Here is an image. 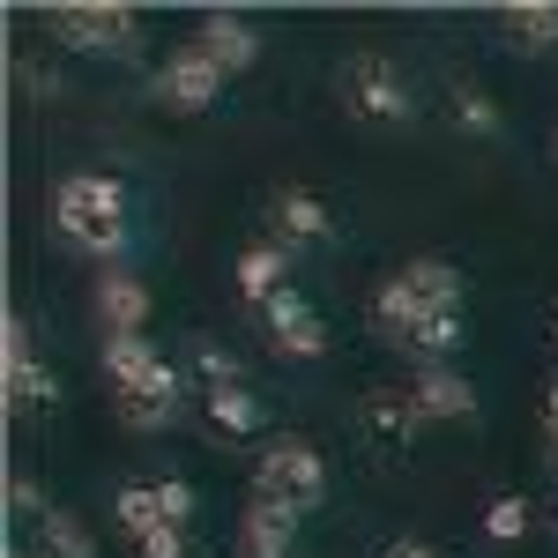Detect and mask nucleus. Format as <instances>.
Listing matches in <instances>:
<instances>
[{
	"instance_id": "obj_1",
	"label": "nucleus",
	"mask_w": 558,
	"mask_h": 558,
	"mask_svg": "<svg viewBox=\"0 0 558 558\" xmlns=\"http://www.w3.org/2000/svg\"><path fill=\"white\" fill-rule=\"evenodd\" d=\"M336 97H343L350 120H365V128H402L410 120V83H402V68L387 52H350L343 75H336Z\"/></svg>"
},
{
	"instance_id": "obj_2",
	"label": "nucleus",
	"mask_w": 558,
	"mask_h": 558,
	"mask_svg": "<svg viewBox=\"0 0 558 558\" xmlns=\"http://www.w3.org/2000/svg\"><path fill=\"white\" fill-rule=\"evenodd\" d=\"M254 492L276 499V507H291V514L320 507V499H328V462H320V447H313V439H268L260 462H254Z\"/></svg>"
},
{
	"instance_id": "obj_3",
	"label": "nucleus",
	"mask_w": 558,
	"mask_h": 558,
	"mask_svg": "<svg viewBox=\"0 0 558 558\" xmlns=\"http://www.w3.org/2000/svg\"><path fill=\"white\" fill-rule=\"evenodd\" d=\"M52 23L75 52H112V60H128L134 31H142L128 0H68V8H52Z\"/></svg>"
},
{
	"instance_id": "obj_4",
	"label": "nucleus",
	"mask_w": 558,
	"mask_h": 558,
	"mask_svg": "<svg viewBox=\"0 0 558 558\" xmlns=\"http://www.w3.org/2000/svg\"><path fill=\"white\" fill-rule=\"evenodd\" d=\"M216 97H223V68H216L202 45H179L172 60L157 68V105L165 112H209Z\"/></svg>"
},
{
	"instance_id": "obj_5",
	"label": "nucleus",
	"mask_w": 558,
	"mask_h": 558,
	"mask_svg": "<svg viewBox=\"0 0 558 558\" xmlns=\"http://www.w3.org/2000/svg\"><path fill=\"white\" fill-rule=\"evenodd\" d=\"M52 216H60V223H120V216H128V186L112 172H75V179H60Z\"/></svg>"
},
{
	"instance_id": "obj_6",
	"label": "nucleus",
	"mask_w": 558,
	"mask_h": 558,
	"mask_svg": "<svg viewBox=\"0 0 558 558\" xmlns=\"http://www.w3.org/2000/svg\"><path fill=\"white\" fill-rule=\"evenodd\" d=\"M194 45L209 52L223 75H246V68L260 60V31L246 23V15H231V8H209V15H202V31H194Z\"/></svg>"
},
{
	"instance_id": "obj_7",
	"label": "nucleus",
	"mask_w": 558,
	"mask_h": 558,
	"mask_svg": "<svg viewBox=\"0 0 558 558\" xmlns=\"http://www.w3.org/2000/svg\"><path fill=\"white\" fill-rule=\"evenodd\" d=\"M260 313H268V336H276L283 357H320V350H328V320H320L299 291H276Z\"/></svg>"
},
{
	"instance_id": "obj_8",
	"label": "nucleus",
	"mask_w": 558,
	"mask_h": 558,
	"mask_svg": "<svg viewBox=\"0 0 558 558\" xmlns=\"http://www.w3.org/2000/svg\"><path fill=\"white\" fill-rule=\"evenodd\" d=\"M172 417H179V373L172 365H157L149 380L120 387V425L128 432H165Z\"/></svg>"
},
{
	"instance_id": "obj_9",
	"label": "nucleus",
	"mask_w": 558,
	"mask_h": 558,
	"mask_svg": "<svg viewBox=\"0 0 558 558\" xmlns=\"http://www.w3.org/2000/svg\"><path fill=\"white\" fill-rule=\"evenodd\" d=\"M410 402H417V417L425 425H454V417H476V387L454 373V365H425L417 387H410Z\"/></svg>"
},
{
	"instance_id": "obj_10",
	"label": "nucleus",
	"mask_w": 558,
	"mask_h": 558,
	"mask_svg": "<svg viewBox=\"0 0 558 558\" xmlns=\"http://www.w3.org/2000/svg\"><path fill=\"white\" fill-rule=\"evenodd\" d=\"M291 544H299V514L254 492V507H246V521H239V551L246 558H291Z\"/></svg>"
},
{
	"instance_id": "obj_11",
	"label": "nucleus",
	"mask_w": 558,
	"mask_h": 558,
	"mask_svg": "<svg viewBox=\"0 0 558 558\" xmlns=\"http://www.w3.org/2000/svg\"><path fill=\"white\" fill-rule=\"evenodd\" d=\"M97 320H105L112 336H142V328H149V283L128 276V268H112V276L97 283Z\"/></svg>"
},
{
	"instance_id": "obj_12",
	"label": "nucleus",
	"mask_w": 558,
	"mask_h": 558,
	"mask_svg": "<svg viewBox=\"0 0 558 558\" xmlns=\"http://www.w3.org/2000/svg\"><path fill=\"white\" fill-rule=\"evenodd\" d=\"M432 305L417 299V291H410V283H402V276H387L380 291H373V328H380L387 343H410V336H417V320H425Z\"/></svg>"
},
{
	"instance_id": "obj_13",
	"label": "nucleus",
	"mask_w": 558,
	"mask_h": 558,
	"mask_svg": "<svg viewBox=\"0 0 558 558\" xmlns=\"http://www.w3.org/2000/svg\"><path fill=\"white\" fill-rule=\"evenodd\" d=\"M276 291H291V246H246L239 254V299L268 305Z\"/></svg>"
},
{
	"instance_id": "obj_14",
	"label": "nucleus",
	"mask_w": 558,
	"mask_h": 558,
	"mask_svg": "<svg viewBox=\"0 0 558 558\" xmlns=\"http://www.w3.org/2000/svg\"><path fill=\"white\" fill-rule=\"evenodd\" d=\"M395 276H402V283H410V291H417L425 305H462V268H454V260L417 254V260H402Z\"/></svg>"
},
{
	"instance_id": "obj_15",
	"label": "nucleus",
	"mask_w": 558,
	"mask_h": 558,
	"mask_svg": "<svg viewBox=\"0 0 558 558\" xmlns=\"http://www.w3.org/2000/svg\"><path fill=\"white\" fill-rule=\"evenodd\" d=\"M276 223H283V246H299V239H328V202L305 194V186H283V194H276Z\"/></svg>"
},
{
	"instance_id": "obj_16",
	"label": "nucleus",
	"mask_w": 558,
	"mask_h": 558,
	"mask_svg": "<svg viewBox=\"0 0 558 558\" xmlns=\"http://www.w3.org/2000/svg\"><path fill=\"white\" fill-rule=\"evenodd\" d=\"M209 425L246 439V432L268 425V410H260V395H246V387H209Z\"/></svg>"
},
{
	"instance_id": "obj_17",
	"label": "nucleus",
	"mask_w": 558,
	"mask_h": 558,
	"mask_svg": "<svg viewBox=\"0 0 558 558\" xmlns=\"http://www.w3.org/2000/svg\"><path fill=\"white\" fill-rule=\"evenodd\" d=\"M507 31L521 52H551L558 45V0H514L507 8Z\"/></svg>"
},
{
	"instance_id": "obj_18",
	"label": "nucleus",
	"mask_w": 558,
	"mask_h": 558,
	"mask_svg": "<svg viewBox=\"0 0 558 558\" xmlns=\"http://www.w3.org/2000/svg\"><path fill=\"white\" fill-rule=\"evenodd\" d=\"M165 357L149 350V336H112L105 343V373H112V387H134V380H149Z\"/></svg>"
},
{
	"instance_id": "obj_19",
	"label": "nucleus",
	"mask_w": 558,
	"mask_h": 558,
	"mask_svg": "<svg viewBox=\"0 0 558 558\" xmlns=\"http://www.w3.org/2000/svg\"><path fill=\"white\" fill-rule=\"evenodd\" d=\"M462 336H470V320H462V305H432L425 320H417V336H410V350H425L432 365H439V357H447V350L462 343Z\"/></svg>"
},
{
	"instance_id": "obj_20",
	"label": "nucleus",
	"mask_w": 558,
	"mask_h": 558,
	"mask_svg": "<svg viewBox=\"0 0 558 558\" xmlns=\"http://www.w3.org/2000/svg\"><path fill=\"white\" fill-rule=\"evenodd\" d=\"M112 521L128 529L134 544H142L149 529H165V499H157V484H128V492L112 499Z\"/></svg>"
},
{
	"instance_id": "obj_21",
	"label": "nucleus",
	"mask_w": 558,
	"mask_h": 558,
	"mask_svg": "<svg viewBox=\"0 0 558 558\" xmlns=\"http://www.w3.org/2000/svg\"><path fill=\"white\" fill-rule=\"evenodd\" d=\"M45 402H60V387H52V373H45L38 357L8 365V410H45Z\"/></svg>"
},
{
	"instance_id": "obj_22",
	"label": "nucleus",
	"mask_w": 558,
	"mask_h": 558,
	"mask_svg": "<svg viewBox=\"0 0 558 558\" xmlns=\"http://www.w3.org/2000/svg\"><path fill=\"white\" fill-rule=\"evenodd\" d=\"M45 558H97V536H89L68 507H52V514H45Z\"/></svg>"
},
{
	"instance_id": "obj_23",
	"label": "nucleus",
	"mask_w": 558,
	"mask_h": 558,
	"mask_svg": "<svg viewBox=\"0 0 558 558\" xmlns=\"http://www.w3.org/2000/svg\"><path fill=\"white\" fill-rule=\"evenodd\" d=\"M365 425L387 432V439H410L425 417H417V402H410V395H365Z\"/></svg>"
},
{
	"instance_id": "obj_24",
	"label": "nucleus",
	"mask_w": 558,
	"mask_h": 558,
	"mask_svg": "<svg viewBox=\"0 0 558 558\" xmlns=\"http://www.w3.org/2000/svg\"><path fill=\"white\" fill-rule=\"evenodd\" d=\"M60 239H68L75 254H89V260H112L120 246H128V223H60Z\"/></svg>"
},
{
	"instance_id": "obj_25",
	"label": "nucleus",
	"mask_w": 558,
	"mask_h": 558,
	"mask_svg": "<svg viewBox=\"0 0 558 558\" xmlns=\"http://www.w3.org/2000/svg\"><path fill=\"white\" fill-rule=\"evenodd\" d=\"M484 536H492V544H521V536H529V499H521V492L492 499V507H484Z\"/></svg>"
},
{
	"instance_id": "obj_26",
	"label": "nucleus",
	"mask_w": 558,
	"mask_h": 558,
	"mask_svg": "<svg viewBox=\"0 0 558 558\" xmlns=\"http://www.w3.org/2000/svg\"><path fill=\"white\" fill-rule=\"evenodd\" d=\"M454 120H462L470 134H499V128H507V120H499V105H492L484 89H462V97H454Z\"/></svg>"
},
{
	"instance_id": "obj_27",
	"label": "nucleus",
	"mask_w": 558,
	"mask_h": 558,
	"mask_svg": "<svg viewBox=\"0 0 558 558\" xmlns=\"http://www.w3.org/2000/svg\"><path fill=\"white\" fill-rule=\"evenodd\" d=\"M194 365H202V380H209V387H239V357H231V350L194 343Z\"/></svg>"
},
{
	"instance_id": "obj_28",
	"label": "nucleus",
	"mask_w": 558,
	"mask_h": 558,
	"mask_svg": "<svg viewBox=\"0 0 558 558\" xmlns=\"http://www.w3.org/2000/svg\"><path fill=\"white\" fill-rule=\"evenodd\" d=\"M157 499H165V521H172V529H186V521H194V484L165 476V484H157Z\"/></svg>"
},
{
	"instance_id": "obj_29",
	"label": "nucleus",
	"mask_w": 558,
	"mask_h": 558,
	"mask_svg": "<svg viewBox=\"0 0 558 558\" xmlns=\"http://www.w3.org/2000/svg\"><path fill=\"white\" fill-rule=\"evenodd\" d=\"M134 551H142V558H186V529H172V521H165V529H149Z\"/></svg>"
},
{
	"instance_id": "obj_30",
	"label": "nucleus",
	"mask_w": 558,
	"mask_h": 558,
	"mask_svg": "<svg viewBox=\"0 0 558 558\" xmlns=\"http://www.w3.org/2000/svg\"><path fill=\"white\" fill-rule=\"evenodd\" d=\"M0 357H8V365H23V357H31V320H23V313H8V320H0Z\"/></svg>"
},
{
	"instance_id": "obj_31",
	"label": "nucleus",
	"mask_w": 558,
	"mask_h": 558,
	"mask_svg": "<svg viewBox=\"0 0 558 558\" xmlns=\"http://www.w3.org/2000/svg\"><path fill=\"white\" fill-rule=\"evenodd\" d=\"M8 507H15V514H52V507H45V492H38V484H31V476H8Z\"/></svg>"
},
{
	"instance_id": "obj_32",
	"label": "nucleus",
	"mask_w": 558,
	"mask_h": 558,
	"mask_svg": "<svg viewBox=\"0 0 558 558\" xmlns=\"http://www.w3.org/2000/svg\"><path fill=\"white\" fill-rule=\"evenodd\" d=\"M387 558H439V551H432V544H410V536H402V544H387Z\"/></svg>"
},
{
	"instance_id": "obj_33",
	"label": "nucleus",
	"mask_w": 558,
	"mask_h": 558,
	"mask_svg": "<svg viewBox=\"0 0 558 558\" xmlns=\"http://www.w3.org/2000/svg\"><path fill=\"white\" fill-rule=\"evenodd\" d=\"M544 425H551V454H558V380H551V395H544Z\"/></svg>"
},
{
	"instance_id": "obj_34",
	"label": "nucleus",
	"mask_w": 558,
	"mask_h": 558,
	"mask_svg": "<svg viewBox=\"0 0 558 558\" xmlns=\"http://www.w3.org/2000/svg\"><path fill=\"white\" fill-rule=\"evenodd\" d=\"M551 165H558V128H551Z\"/></svg>"
},
{
	"instance_id": "obj_35",
	"label": "nucleus",
	"mask_w": 558,
	"mask_h": 558,
	"mask_svg": "<svg viewBox=\"0 0 558 558\" xmlns=\"http://www.w3.org/2000/svg\"><path fill=\"white\" fill-rule=\"evenodd\" d=\"M8 558H31V551H8Z\"/></svg>"
}]
</instances>
